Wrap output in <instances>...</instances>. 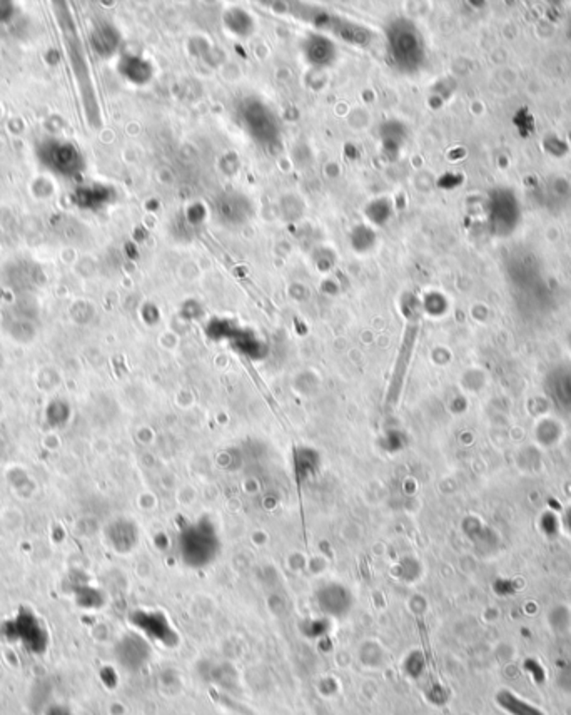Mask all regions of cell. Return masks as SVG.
I'll return each instance as SVG.
<instances>
[{"label": "cell", "instance_id": "obj_1", "mask_svg": "<svg viewBox=\"0 0 571 715\" xmlns=\"http://www.w3.org/2000/svg\"><path fill=\"white\" fill-rule=\"evenodd\" d=\"M52 12H54L57 26H59L65 54L69 57L70 70L74 74L75 84L79 88L85 119H87L90 127H100L102 117H100V105L97 92H95L94 79L92 74H90L89 57L87 52H85L84 42L80 39L78 26H75V18L72 16L70 6L67 2H54L52 4Z\"/></svg>", "mask_w": 571, "mask_h": 715}, {"label": "cell", "instance_id": "obj_2", "mask_svg": "<svg viewBox=\"0 0 571 715\" xmlns=\"http://www.w3.org/2000/svg\"><path fill=\"white\" fill-rule=\"evenodd\" d=\"M37 157L47 169L62 177H74L84 169L80 151L72 142L49 139L39 144Z\"/></svg>", "mask_w": 571, "mask_h": 715}, {"label": "cell", "instance_id": "obj_3", "mask_svg": "<svg viewBox=\"0 0 571 715\" xmlns=\"http://www.w3.org/2000/svg\"><path fill=\"white\" fill-rule=\"evenodd\" d=\"M90 44L100 55H110L116 51L117 33L109 26H97L90 32Z\"/></svg>", "mask_w": 571, "mask_h": 715}]
</instances>
